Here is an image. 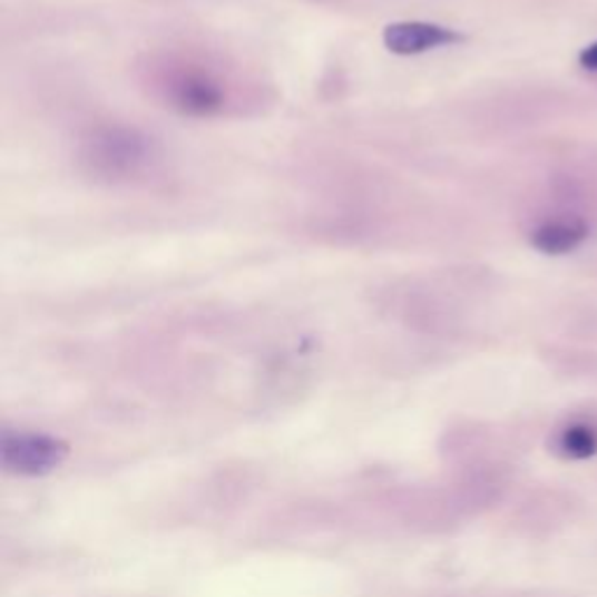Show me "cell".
<instances>
[{"instance_id":"1","label":"cell","mask_w":597,"mask_h":597,"mask_svg":"<svg viewBox=\"0 0 597 597\" xmlns=\"http://www.w3.org/2000/svg\"><path fill=\"white\" fill-rule=\"evenodd\" d=\"M155 162V143L138 129L98 127L80 143V164L91 178L129 183Z\"/></svg>"},{"instance_id":"2","label":"cell","mask_w":597,"mask_h":597,"mask_svg":"<svg viewBox=\"0 0 597 597\" xmlns=\"http://www.w3.org/2000/svg\"><path fill=\"white\" fill-rule=\"evenodd\" d=\"M157 89L166 106L189 117L219 115L229 101L227 85L213 70L194 63L164 66L157 72Z\"/></svg>"},{"instance_id":"3","label":"cell","mask_w":597,"mask_h":597,"mask_svg":"<svg viewBox=\"0 0 597 597\" xmlns=\"http://www.w3.org/2000/svg\"><path fill=\"white\" fill-rule=\"evenodd\" d=\"M70 456V446L45 432H12L0 437V460L6 471L19 477H47L57 471Z\"/></svg>"},{"instance_id":"4","label":"cell","mask_w":597,"mask_h":597,"mask_svg":"<svg viewBox=\"0 0 597 597\" xmlns=\"http://www.w3.org/2000/svg\"><path fill=\"white\" fill-rule=\"evenodd\" d=\"M464 36L448 29L439 27V23H428V21H397L385 27L383 31V42L390 49L392 55L400 57H413L430 52V49L439 47H451L462 42Z\"/></svg>"},{"instance_id":"5","label":"cell","mask_w":597,"mask_h":597,"mask_svg":"<svg viewBox=\"0 0 597 597\" xmlns=\"http://www.w3.org/2000/svg\"><path fill=\"white\" fill-rule=\"evenodd\" d=\"M590 227L579 219V217H569V219H549L539 224V227L530 234V243L535 251L544 255H567L588 238Z\"/></svg>"},{"instance_id":"6","label":"cell","mask_w":597,"mask_h":597,"mask_svg":"<svg viewBox=\"0 0 597 597\" xmlns=\"http://www.w3.org/2000/svg\"><path fill=\"white\" fill-rule=\"evenodd\" d=\"M556 448L562 458L569 460H586L597 456V430L588 422H575V425H567L558 439Z\"/></svg>"},{"instance_id":"7","label":"cell","mask_w":597,"mask_h":597,"mask_svg":"<svg viewBox=\"0 0 597 597\" xmlns=\"http://www.w3.org/2000/svg\"><path fill=\"white\" fill-rule=\"evenodd\" d=\"M579 66L588 72H597V42L588 45L586 49H581L579 55Z\"/></svg>"}]
</instances>
